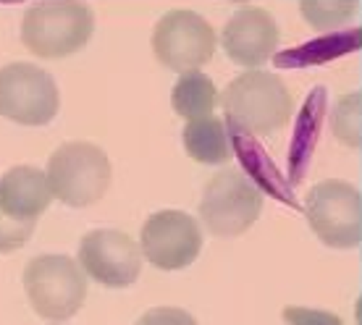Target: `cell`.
I'll return each instance as SVG.
<instances>
[{
  "mask_svg": "<svg viewBox=\"0 0 362 325\" xmlns=\"http://www.w3.org/2000/svg\"><path fill=\"white\" fill-rule=\"evenodd\" d=\"M302 16L310 21V27L317 32H331V29L344 27L346 21L354 16L357 3H341V0H305L302 6Z\"/></svg>",
  "mask_w": 362,
  "mask_h": 325,
  "instance_id": "15",
  "label": "cell"
},
{
  "mask_svg": "<svg viewBox=\"0 0 362 325\" xmlns=\"http://www.w3.org/2000/svg\"><path fill=\"white\" fill-rule=\"evenodd\" d=\"M24 291L40 317L69 320L87 299V276L66 254H40L24 268Z\"/></svg>",
  "mask_w": 362,
  "mask_h": 325,
  "instance_id": "4",
  "label": "cell"
},
{
  "mask_svg": "<svg viewBox=\"0 0 362 325\" xmlns=\"http://www.w3.org/2000/svg\"><path fill=\"white\" fill-rule=\"evenodd\" d=\"M32 234H35V223L13 220V218L6 215L3 208H0V254L21 249L32 239Z\"/></svg>",
  "mask_w": 362,
  "mask_h": 325,
  "instance_id": "17",
  "label": "cell"
},
{
  "mask_svg": "<svg viewBox=\"0 0 362 325\" xmlns=\"http://www.w3.org/2000/svg\"><path fill=\"white\" fill-rule=\"evenodd\" d=\"M218 105V90L213 79L205 76L202 71L181 73L176 87L171 90V108L176 116L187 118V121H197V118H208L213 108Z\"/></svg>",
  "mask_w": 362,
  "mask_h": 325,
  "instance_id": "14",
  "label": "cell"
},
{
  "mask_svg": "<svg viewBox=\"0 0 362 325\" xmlns=\"http://www.w3.org/2000/svg\"><path fill=\"white\" fill-rule=\"evenodd\" d=\"M95 32V13L84 3L50 0L24 13L21 42L37 58H66L79 53Z\"/></svg>",
  "mask_w": 362,
  "mask_h": 325,
  "instance_id": "2",
  "label": "cell"
},
{
  "mask_svg": "<svg viewBox=\"0 0 362 325\" xmlns=\"http://www.w3.org/2000/svg\"><path fill=\"white\" fill-rule=\"evenodd\" d=\"M61 108L55 79L40 66L8 64L0 69V116L21 126H45Z\"/></svg>",
  "mask_w": 362,
  "mask_h": 325,
  "instance_id": "7",
  "label": "cell"
},
{
  "mask_svg": "<svg viewBox=\"0 0 362 325\" xmlns=\"http://www.w3.org/2000/svg\"><path fill=\"white\" fill-rule=\"evenodd\" d=\"M216 29L194 11H168L153 32L155 58L179 73L199 71L216 53Z\"/></svg>",
  "mask_w": 362,
  "mask_h": 325,
  "instance_id": "8",
  "label": "cell"
},
{
  "mask_svg": "<svg viewBox=\"0 0 362 325\" xmlns=\"http://www.w3.org/2000/svg\"><path fill=\"white\" fill-rule=\"evenodd\" d=\"M284 320L289 325H344L334 312L308 307H284Z\"/></svg>",
  "mask_w": 362,
  "mask_h": 325,
  "instance_id": "19",
  "label": "cell"
},
{
  "mask_svg": "<svg viewBox=\"0 0 362 325\" xmlns=\"http://www.w3.org/2000/svg\"><path fill=\"white\" fill-rule=\"evenodd\" d=\"M79 268L108 289H127L142 273V252L124 231L98 228L79 244Z\"/></svg>",
  "mask_w": 362,
  "mask_h": 325,
  "instance_id": "10",
  "label": "cell"
},
{
  "mask_svg": "<svg viewBox=\"0 0 362 325\" xmlns=\"http://www.w3.org/2000/svg\"><path fill=\"white\" fill-rule=\"evenodd\" d=\"M53 202L45 171L32 165H16L0 179V208L21 223H37Z\"/></svg>",
  "mask_w": 362,
  "mask_h": 325,
  "instance_id": "12",
  "label": "cell"
},
{
  "mask_svg": "<svg viewBox=\"0 0 362 325\" xmlns=\"http://www.w3.org/2000/svg\"><path fill=\"white\" fill-rule=\"evenodd\" d=\"M331 126L339 142L349 147H360V92H352L336 102Z\"/></svg>",
  "mask_w": 362,
  "mask_h": 325,
  "instance_id": "16",
  "label": "cell"
},
{
  "mask_svg": "<svg viewBox=\"0 0 362 325\" xmlns=\"http://www.w3.org/2000/svg\"><path fill=\"white\" fill-rule=\"evenodd\" d=\"M221 108L236 129L255 136H271L289 124L294 98L276 73L255 69L228 81L221 95Z\"/></svg>",
  "mask_w": 362,
  "mask_h": 325,
  "instance_id": "1",
  "label": "cell"
},
{
  "mask_svg": "<svg viewBox=\"0 0 362 325\" xmlns=\"http://www.w3.org/2000/svg\"><path fill=\"white\" fill-rule=\"evenodd\" d=\"M263 213V191L245 171L226 168L210 176L199 199L202 226L213 236H242Z\"/></svg>",
  "mask_w": 362,
  "mask_h": 325,
  "instance_id": "5",
  "label": "cell"
},
{
  "mask_svg": "<svg viewBox=\"0 0 362 325\" xmlns=\"http://www.w3.org/2000/svg\"><path fill=\"white\" fill-rule=\"evenodd\" d=\"M313 234L331 249H354L362 239V199L352 184L328 179L315 184L305 199Z\"/></svg>",
  "mask_w": 362,
  "mask_h": 325,
  "instance_id": "6",
  "label": "cell"
},
{
  "mask_svg": "<svg viewBox=\"0 0 362 325\" xmlns=\"http://www.w3.org/2000/svg\"><path fill=\"white\" fill-rule=\"evenodd\" d=\"M202 249V228L181 210H160L145 220L139 236V252L158 271L189 268Z\"/></svg>",
  "mask_w": 362,
  "mask_h": 325,
  "instance_id": "9",
  "label": "cell"
},
{
  "mask_svg": "<svg viewBox=\"0 0 362 325\" xmlns=\"http://www.w3.org/2000/svg\"><path fill=\"white\" fill-rule=\"evenodd\" d=\"M184 150L192 160L202 162V165H221L234 158L226 124L216 116L197 118L184 126Z\"/></svg>",
  "mask_w": 362,
  "mask_h": 325,
  "instance_id": "13",
  "label": "cell"
},
{
  "mask_svg": "<svg viewBox=\"0 0 362 325\" xmlns=\"http://www.w3.org/2000/svg\"><path fill=\"white\" fill-rule=\"evenodd\" d=\"M45 176L55 199L69 208H87L108 191L113 168L98 145L66 142L50 155Z\"/></svg>",
  "mask_w": 362,
  "mask_h": 325,
  "instance_id": "3",
  "label": "cell"
},
{
  "mask_svg": "<svg viewBox=\"0 0 362 325\" xmlns=\"http://www.w3.org/2000/svg\"><path fill=\"white\" fill-rule=\"evenodd\" d=\"M136 325H197V320L179 307H155L147 309L145 315L136 320Z\"/></svg>",
  "mask_w": 362,
  "mask_h": 325,
  "instance_id": "18",
  "label": "cell"
},
{
  "mask_svg": "<svg viewBox=\"0 0 362 325\" xmlns=\"http://www.w3.org/2000/svg\"><path fill=\"white\" fill-rule=\"evenodd\" d=\"M279 24L268 11L247 6L228 18L221 35V45L234 64L255 71L257 66L271 61L279 47Z\"/></svg>",
  "mask_w": 362,
  "mask_h": 325,
  "instance_id": "11",
  "label": "cell"
}]
</instances>
